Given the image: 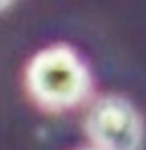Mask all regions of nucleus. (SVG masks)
<instances>
[{
	"mask_svg": "<svg viewBox=\"0 0 146 150\" xmlns=\"http://www.w3.org/2000/svg\"><path fill=\"white\" fill-rule=\"evenodd\" d=\"M25 88L41 111L66 112L88 100L92 73L86 60L71 45L56 43L30 58L25 69Z\"/></svg>",
	"mask_w": 146,
	"mask_h": 150,
	"instance_id": "nucleus-1",
	"label": "nucleus"
},
{
	"mask_svg": "<svg viewBox=\"0 0 146 150\" xmlns=\"http://www.w3.org/2000/svg\"><path fill=\"white\" fill-rule=\"evenodd\" d=\"M84 133L97 150H140L144 122L139 109L128 98L107 94L88 107Z\"/></svg>",
	"mask_w": 146,
	"mask_h": 150,
	"instance_id": "nucleus-2",
	"label": "nucleus"
},
{
	"mask_svg": "<svg viewBox=\"0 0 146 150\" xmlns=\"http://www.w3.org/2000/svg\"><path fill=\"white\" fill-rule=\"evenodd\" d=\"M15 2V0H0V13H4L6 9L11 6V4Z\"/></svg>",
	"mask_w": 146,
	"mask_h": 150,
	"instance_id": "nucleus-3",
	"label": "nucleus"
},
{
	"mask_svg": "<svg viewBox=\"0 0 146 150\" xmlns=\"http://www.w3.org/2000/svg\"><path fill=\"white\" fill-rule=\"evenodd\" d=\"M83 150H97V148H94V146H92V148H83Z\"/></svg>",
	"mask_w": 146,
	"mask_h": 150,
	"instance_id": "nucleus-4",
	"label": "nucleus"
}]
</instances>
